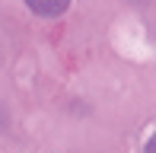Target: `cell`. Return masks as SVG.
Here are the masks:
<instances>
[{
    "mask_svg": "<svg viewBox=\"0 0 156 153\" xmlns=\"http://www.w3.org/2000/svg\"><path fill=\"white\" fill-rule=\"evenodd\" d=\"M6 124H10V115H6V112H3V105H0V131H3Z\"/></svg>",
    "mask_w": 156,
    "mask_h": 153,
    "instance_id": "7a4b0ae2",
    "label": "cell"
},
{
    "mask_svg": "<svg viewBox=\"0 0 156 153\" xmlns=\"http://www.w3.org/2000/svg\"><path fill=\"white\" fill-rule=\"evenodd\" d=\"M26 6H29L35 16L54 19V16H64L70 10V0H26Z\"/></svg>",
    "mask_w": 156,
    "mask_h": 153,
    "instance_id": "6da1fadb",
    "label": "cell"
}]
</instances>
